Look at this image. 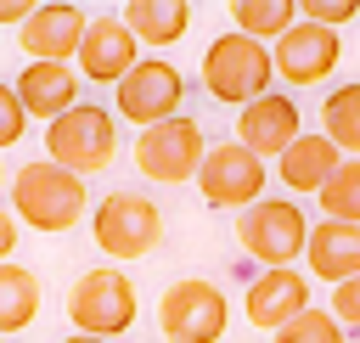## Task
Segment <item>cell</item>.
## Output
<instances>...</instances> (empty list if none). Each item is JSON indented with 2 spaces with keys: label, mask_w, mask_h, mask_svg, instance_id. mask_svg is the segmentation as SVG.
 Returning a JSON list of instances; mask_svg holds the SVG:
<instances>
[{
  "label": "cell",
  "mask_w": 360,
  "mask_h": 343,
  "mask_svg": "<svg viewBox=\"0 0 360 343\" xmlns=\"http://www.w3.org/2000/svg\"><path fill=\"white\" fill-rule=\"evenodd\" d=\"M39 315V276L22 264H0V337L22 332Z\"/></svg>",
  "instance_id": "44dd1931"
},
{
  "label": "cell",
  "mask_w": 360,
  "mask_h": 343,
  "mask_svg": "<svg viewBox=\"0 0 360 343\" xmlns=\"http://www.w3.org/2000/svg\"><path fill=\"white\" fill-rule=\"evenodd\" d=\"M62 343H101V337H79V332H73V337H62Z\"/></svg>",
  "instance_id": "f546056e"
},
{
  "label": "cell",
  "mask_w": 360,
  "mask_h": 343,
  "mask_svg": "<svg viewBox=\"0 0 360 343\" xmlns=\"http://www.w3.org/2000/svg\"><path fill=\"white\" fill-rule=\"evenodd\" d=\"M68 321L79 337H124L135 326V281L118 270V264H101V270H84L68 292Z\"/></svg>",
  "instance_id": "3957f363"
},
{
  "label": "cell",
  "mask_w": 360,
  "mask_h": 343,
  "mask_svg": "<svg viewBox=\"0 0 360 343\" xmlns=\"http://www.w3.org/2000/svg\"><path fill=\"white\" fill-rule=\"evenodd\" d=\"M202 152H208L202 124L186 118V112H174V118L141 129V141H135V169H141L146 180H158V186H186V180L197 174Z\"/></svg>",
  "instance_id": "ba28073f"
},
{
  "label": "cell",
  "mask_w": 360,
  "mask_h": 343,
  "mask_svg": "<svg viewBox=\"0 0 360 343\" xmlns=\"http://www.w3.org/2000/svg\"><path fill=\"white\" fill-rule=\"evenodd\" d=\"M304 264L315 270V281H349L360 276V225H338V219H321L309 236H304Z\"/></svg>",
  "instance_id": "e0dca14e"
},
{
  "label": "cell",
  "mask_w": 360,
  "mask_h": 343,
  "mask_svg": "<svg viewBox=\"0 0 360 343\" xmlns=\"http://www.w3.org/2000/svg\"><path fill=\"white\" fill-rule=\"evenodd\" d=\"M304 309H309V276L304 270H259L248 281V321L259 332H281Z\"/></svg>",
  "instance_id": "9a60e30c"
},
{
  "label": "cell",
  "mask_w": 360,
  "mask_h": 343,
  "mask_svg": "<svg viewBox=\"0 0 360 343\" xmlns=\"http://www.w3.org/2000/svg\"><path fill=\"white\" fill-rule=\"evenodd\" d=\"M270 343H349V332H343L326 309H315V304H309V309H304V315H292Z\"/></svg>",
  "instance_id": "cb8c5ba5"
},
{
  "label": "cell",
  "mask_w": 360,
  "mask_h": 343,
  "mask_svg": "<svg viewBox=\"0 0 360 343\" xmlns=\"http://www.w3.org/2000/svg\"><path fill=\"white\" fill-rule=\"evenodd\" d=\"M90 231H96V247L107 259H146L163 242V208L141 191H112L96 202Z\"/></svg>",
  "instance_id": "8992f818"
},
{
  "label": "cell",
  "mask_w": 360,
  "mask_h": 343,
  "mask_svg": "<svg viewBox=\"0 0 360 343\" xmlns=\"http://www.w3.org/2000/svg\"><path fill=\"white\" fill-rule=\"evenodd\" d=\"M11 253H17V219L11 208H0V264H11Z\"/></svg>",
  "instance_id": "83f0119b"
},
{
  "label": "cell",
  "mask_w": 360,
  "mask_h": 343,
  "mask_svg": "<svg viewBox=\"0 0 360 343\" xmlns=\"http://www.w3.org/2000/svg\"><path fill=\"white\" fill-rule=\"evenodd\" d=\"M298 135H304V129H298V101L281 96V90H264L259 101H248V107L236 112V146L253 152L259 163H264V157H281Z\"/></svg>",
  "instance_id": "4fadbf2b"
},
{
  "label": "cell",
  "mask_w": 360,
  "mask_h": 343,
  "mask_svg": "<svg viewBox=\"0 0 360 343\" xmlns=\"http://www.w3.org/2000/svg\"><path fill=\"white\" fill-rule=\"evenodd\" d=\"M315 208L338 225H360V157H343L326 174V186L315 191Z\"/></svg>",
  "instance_id": "603a6c76"
},
{
  "label": "cell",
  "mask_w": 360,
  "mask_h": 343,
  "mask_svg": "<svg viewBox=\"0 0 360 343\" xmlns=\"http://www.w3.org/2000/svg\"><path fill=\"white\" fill-rule=\"evenodd\" d=\"M343 45H338V28H321V22H292L276 45H270V73H281L287 84H321L332 67H338Z\"/></svg>",
  "instance_id": "8fae6325"
},
{
  "label": "cell",
  "mask_w": 360,
  "mask_h": 343,
  "mask_svg": "<svg viewBox=\"0 0 360 343\" xmlns=\"http://www.w3.org/2000/svg\"><path fill=\"white\" fill-rule=\"evenodd\" d=\"M135 62H141V56H135V39H129V28H124L118 17H90V22H84V39H79V51H73V73H79V79L118 84Z\"/></svg>",
  "instance_id": "5bb4252c"
},
{
  "label": "cell",
  "mask_w": 360,
  "mask_h": 343,
  "mask_svg": "<svg viewBox=\"0 0 360 343\" xmlns=\"http://www.w3.org/2000/svg\"><path fill=\"white\" fill-rule=\"evenodd\" d=\"M338 163H343V157H338V146H332V141L315 129V135H298V141H292V146L276 157V174H281V186H287V191L315 197Z\"/></svg>",
  "instance_id": "ac0fdd59"
},
{
  "label": "cell",
  "mask_w": 360,
  "mask_h": 343,
  "mask_svg": "<svg viewBox=\"0 0 360 343\" xmlns=\"http://www.w3.org/2000/svg\"><path fill=\"white\" fill-rule=\"evenodd\" d=\"M0 180H6V163H0Z\"/></svg>",
  "instance_id": "4dcf8cb0"
},
{
  "label": "cell",
  "mask_w": 360,
  "mask_h": 343,
  "mask_svg": "<svg viewBox=\"0 0 360 343\" xmlns=\"http://www.w3.org/2000/svg\"><path fill=\"white\" fill-rule=\"evenodd\" d=\"M11 96H17V107H22V118H62L68 107H79V73L68 67V62H28L22 73H17V84H11Z\"/></svg>",
  "instance_id": "2e32d148"
},
{
  "label": "cell",
  "mask_w": 360,
  "mask_h": 343,
  "mask_svg": "<svg viewBox=\"0 0 360 343\" xmlns=\"http://www.w3.org/2000/svg\"><path fill=\"white\" fill-rule=\"evenodd\" d=\"M84 11L79 6H68V0H39L28 17H22V28H17V45L28 51V62H68L73 67V51H79V39H84Z\"/></svg>",
  "instance_id": "7c38bea8"
},
{
  "label": "cell",
  "mask_w": 360,
  "mask_h": 343,
  "mask_svg": "<svg viewBox=\"0 0 360 343\" xmlns=\"http://www.w3.org/2000/svg\"><path fill=\"white\" fill-rule=\"evenodd\" d=\"M118 22L129 28L135 45H141V39H146V45H174V39L191 28V6H186V0H129Z\"/></svg>",
  "instance_id": "d6986e66"
},
{
  "label": "cell",
  "mask_w": 360,
  "mask_h": 343,
  "mask_svg": "<svg viewBox=\"0 0 360 343\" xmlns=\"http://www.w3.org/2000/svg\"><path fill=\"white\" fill-rule=\"evenodd\" d=\"M343 332H360V276H349V281H338L332 287V309H326Z\"/></svg>",
  "instance_id": "d4e9b609"
},
{
  "label": "cell",
  "mask_w": 360,
  "mask_h": 343,
  "mask_svg": "<svg viewBox=\"0 0 360 343\" xmlns=\"http://www.w3.org/2000/svg\"><path fill=\"white\" fill-rule=\"evenodd\" d=\"M202 84L214 101L225 107H248L270 90V45L248 39V34H219L208 51H202Z\"/></svg>",
  "instance_id": "277c9868"
},
{
  "label": "cell",
  "mask_w": 360,
  "mask_h": 343,
  "mask_svg": "<svg viewBox=\"0 0 360 343\" xmlns=\"http://www.w3.org/2000/svg\"><path fill=\"white\" fill-rule=\"evenodd\" d=\"M304 236H309V219L287 197H259L236 214V242L264 270H292V259H304Z\"/></svg>",
  "instance_id": "5b68a950"
},
{
  "label": "cell",
  "mask_w": 360,
  "mask_h": 343,
  "mask_svg": "<svg viewBox=\"0 0 360 343\" xmlns=\"http://www.w3.org/2000/svg\"><path fill=\"white\" fill-rule=\"evenodd\" d=\"M112 157H118V118L107 107H96V101H79V107H68L62 118L45 124V163L90 180Z\"/></svg>",
  "instance_id": "7a4b0ae2"
},
{
  "label": "cell",
  "mask_w": 360,
  "mask_h": 343,
  "mask_svg": "<svg viewBox=\"0 0 360 343\" xmlns=\"http://www.w3.org/2000/svg\"><path fill=\"white\" fill-rule=\"evenodd\" d=\"M112 90H118V112H124L129 124H141V129L174 118L180 101H186V79H180V67L163 62V56H141Z\"/></svg>",
  "instance_id": "9c48e42d"
},
{
  "label": "cell",
  "mask_w": 360,
  "mask_h": 343,
  "mask_svg": "<svg viewBox=\"0 0 360 343\" xmlns=\"http://www.w3.org/2000/svg\"><path fill=\"white\" fill-rule=\"evenodd\" d=\"M22 129H28V118H22L17 96H11V84H0V146H17Z\"/></svg>",
  "instance_id": "4316f807"
},
{
  "label": "cell",
  "mask_w": 360,
  "mask_h": 343,
  "mask_svg": "<svg viewBox=\"0 0 360 343\" xmlns=\"http://www.w3.org/2000/svg\"><path fill=\"white\" fill-rule=\"evenodd\" d=\"M354 11H360V0H309V6H298V17H304V22H321V28L349 22Z\"/></svg>",
  "instance_id": "484cf974"
},
{
  "label": "cell",
  "mask_w": 360,
  "mask_h": 343,
  "mask_svg": "<svg viewBox=\"0 0 360 343\" xmlns=\"http://www.w3.org/2000/svg\"><path fill=\"white\" fill-rule=\"evenodd\" d=\"M28 11H34L28 0H0V22H22Z\"/></svg>",
  "instance_id": "f1b7e54d"
},
{
  "label": "cell",
  "mask_w": 360,
  "mask_h": 343,
  "mask_svg": "<svg viewBox=\"0 0 360 343\" xmlns=\"http://www.w3.org/2000/svg\"><path fill=\"white\" fill-rule=\"evenodd\" d=\"M0 343H6V337H0Z\"/></svg>",
  "instance_id": "1f68e13d"
},
{
  "label": "cell",
  "mask_w": 360,
  "mask_h": 343,
  "mask_svg": "<svg viewBox=\"0 0 360 343\" xmlns=\"http://www.w3.org/2000/svg\"><path fill=\"white\" fill-rule=\"evenodd\" d=\"M321 135L338 146V157H360V79L338 84L321 107Z\"/></svg>",
  "instance_id": "ffe728a7"
},
{
  "label": "cell",
  "mask_w": 360,
  "mask_h": 343,
  "mask_svg": "<svg viewBox=\"0 0 360 343\" xmlns=\"http://www.w3.org/2000/svg\"><path fill=\"white\" fill-rule=\"evenodd\" d=\"M225 326H231V304L202 276H186L158 298V332L169 343H219Z\"/></svg>",
  "instance_id": "52a82bcc"
},
{
  "label": "cell",
  "mask_w": 360,
  "mask_h": 343,
  "mask_svg": "<svg viewBox=\"0 0 360 343\" xmlns=\"http://www.w3.org/2000/svg\"><path fill=\"white\" fill-rule=\"evenodd\" d=\"M84 208H90L84 180L56 169V163H45V157L22 163L17 180H11V219L34 225V231H73L84 219Z\"/></svg>",
  "instance_id": "6da1fadb"
},
{
  "label": "cell",
  "mask_w": 360,
  "mask_h": 343,
  "mask_svg": "<svg viewBox=\"0 0 360 343\" xmlns=\"http://www.w3.org/2000/svg\"><path fill=\"white\" fill-rule=\"evenodd\" d=\"M231 22H236V34H248V39H281L292 22H298V6L292 0H236L231 6Z\"/></svg>",
  "instance_id": "7402d4cb"
},
{
  "label": "cell",
  "mask_w": 360,
  "mask_h": 343,
  "mask_svg": "<svg viewBox=\"0 0 360 343\" xmlns=\"http://www.w3.org/2000/svg\"><path fill=\"white\" fill-rule=\"evenodd\" d=\"M191 180H197L202 202H214V208H248V202L264 197V163H259L253 152H242L236 141L208 146Z\"/></svg>",
  "instance_id": "30bf717a"
}]
</instances>
